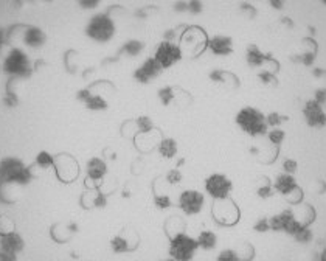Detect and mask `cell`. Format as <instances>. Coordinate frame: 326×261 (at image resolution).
<instances>
[{
	"label": "cell",
	"mask_w": 326,
	"mask_h": 261,
	"mask_svg": "<svg viewBox=\"0 0 326 261\" xmlns=\"http://www.w3.org/2000/svg\"><path fill=\"white\" fill-rule=\"evenodd\" d=\"M199 249L194 238L187 233H177L170 243V256L176 261H191Z\"/></svg>",
	"instance_id": "cell-1"
},
{
	"label": "cell",
	"mask_w": 326,
	"mask_h": 261,
	"mask_svg": "<svg viewBox=\"0 0 326 261\" xmlns=\"http://www.w3.org/2000/svg\"><path fill=\"white\" fill-rule=\"evenodd\" d=\"M233 188L232 181L222 172H213L205 179V191L214 199H226Z\"/></svg>",
	"instance_id": "cell-2"
},
{
	"label": "cell",
	"mask_w": 326,
	"mask_h": 261,
	"mask_svg": "<svg viewBox=\"0 0 326 261\" xmlns=\"http://www.w3.org/2000/svg\"><path fill=\"white\" fill-rule=\"evenodd\" d=\"M203 202H205V198L197 190H187L179 196V207L188 216L200 213L203 208Z\"/></svg>",
	"instance_id": "cell-3"
},
{
	"label": "cell",
	"mask_w": 326,
	"mask_h": 261,
	"mask_svg": "<svg viewBox=\"0 0 326 261\" xmlns=\"http://www.w3.org/2000/svg\"><path fill=\"white\" fill-rule=\"evenodd\" d=\"M107 172V165L103 159L99 157H92L87 163V176L92 181H99L106 176Z\"/></svg>",
	"instance_id": "cell-4"
},
{
	"label": "cell",
	"mask_w": 326,
	"mask_h": 261,
	"mask_svg": "<svg viewBox=\"0 0 326 261\" xmlns=\"http://www.w3.org/2000/svg\"><path fill=\"white\" fill-rule=\"evenodd\" d=\"M177 151H179V145L173 137H167L158 143V154L165 159H173L177 154Z\"/></svg>",
	"instance_id": "cell-5"
},
{
	"label": "cell",
	"mask_w": 326,
	"mask_h": 261,
	"mask_svg": "<svg viewBox=\"0 0 326 261\" xmlns=\"http://www.w3.org/2000/svg\"><path fill=\"white\" fill-rule=\"evenodd\" d=\"M196 241H197L199 247H202L203 250H211V249H214L216 244H218V236H216V233L211 232V230H203V232L199 233V236H197Z\"/></svg>",
	"instance_id": "cell-6"
},
{
	"label": "cell",
	"mask_w": 326,
	"mask_h": 261,
	"mask_svg": "<svg viewBox=\"0 0 326 261\" xmlns=\"http://www.w3.org/2000/svg\"><path fill=\"white\" fill-rule=\"evenodd\" d=\"M34 163L39 168H51L55 165V157L50 154L48 151H39L34 159Z\"/></svg>",
	"instance_id": "cell-7"
},
{
	"label": "cell",
	"mask_w": 326,
	"mask_h": 261,
	"mask_svg": "<svg viewBox=\"0 0 326 261\" xmlns=\"http://www.w3.org/2000/svg\"><path fill=\"white\" fill-rule=\"evenodd\" d=\"M111 246H112V250L117 252V253H125L129 250V243L128 239H125L121 235L115 236L112 241H111Z\"/></svg>",
	"instance_id": "cell-8"
},
{
	"label": "cell",
	"mask_w": 326,
	"mask_h": 261,
	"mask_svg": "<svg viewBox=\"0 0 326 261\" xmlns=\"http://www.w3.org/2000/svg\"><path fill=\"white\" fill-rule=\"evenodd\" d=\"M137 126H138V130H141V133H149V130L154 129V123L151 120V117L148 115H141L137 118Z\"/></svg>",
	"instance_id": "cell-9"
},
{
	"label": "cell",
	"mask_w": 326,
	"mask_h": 261,
	"mask_svg": "<svg viewBox=\"0 0 326 261\" xmlns=\"http://www.w3.org/2000/svg\"><path fill=\"white\" fill-rule=\"evenodd\" d=\"M218 261H241V258H239V255L235 250L227 249V250H222L218 255Z\"/></svg>",
	"instance_id": "cell-10"
},
{
	"label": "cell",
	"mask_w": 326,
	"mask_h": 261,
	"mask_svg": "<svg viewBox=\"0 0 326 261\" xmlns=\"http://www.w3.org/2000/svg\"><path fill=\"white\" fill-rule=\"evenodd\" d=\"M154 204L157 208H168L171 205V199L168 198L167 194H160V196H155V199H154Z\"/></svg>",
	"instance_id": "cell-11"
},
{
	"label": "cell",
	"mask_w": 326,
	"mask_h": 261,
	"mask_svg": "<svg viewBox=\"0 0 326 261\" xmlns=\"http://www.w3.org/2000/svg\"><path fill=\"white\" fill-rule=\"evenodd\" d=\"M167 181H168L170 184H179V182L182 181V172H180V169L173 168L171 171H168V174H167Z\"/></svg>",
	"instance_id": "cell-12"
},
{
	"label": "cell",
	"mask_w": 326,
	"mask_h": 261,
	"mask_svg": "<svg viewBox=\"0 0 326 261\" xmlns=\"http://www.w3.org/2000/svg\"><path fill=\"white\" fill-rule=\"evenodd\" d=\"M163 261H176V259H173V258H168V259H163Z\"/></svg>",
	"instance_id": "cell-13"
}]
</instances>
